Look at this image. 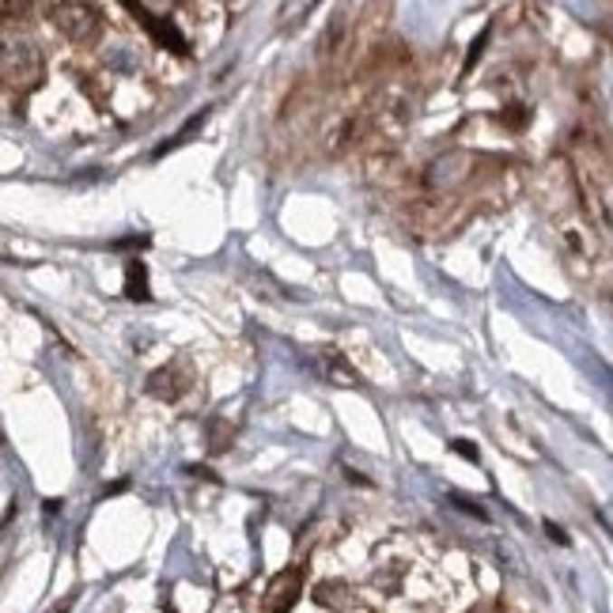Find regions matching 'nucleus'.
I'll return each mask as SVG.
<instances>
[{
    "mask_svg": "<svg viewBox=\"0 0 613 613\" xmlns=\"http://www.w3.org/2000/svg\"><path fill=\"white\" fill-rule=\"evenodd\" d=\"M129 8H133V12L140 15V19H144V27L152 31V34H156V38L163 42L167 50H175V53H186V38H182V34L175 31V24H167V19H156V15H148V8H137V5H129Z\"/></svg>",
    "mask_w": 613,
    "mask_h": 613,
    "instance_id": "1",
    "label": "nucleus"
},
{
    "mask_svg": "<svg viewBox=\"0 0 613 613\" xmlns=\"http://www.w3.org/2000/svg\"><path fill=\"white\" fill-rule=\"evenodd\" d=\"M125 292H129V300H148V273H144L140 258L125 265Z\"/></svg>",
    "mask_w": 613,
    "mask_h": 613,
    "instance_id": "2",
    "label": "nucleus"
},
{
    "mask_svg": "<svg viewBox=\"0 0 613 613\" xmlns=\"http://www.w3.org/2000/svg\"><path fill=\"white\" fill-rule=\"evenodd\" d=\"M455 451H458L462 458H474V462H477V447H474L470 439H455Z\"/></svg>",
    "mask_w": 613,
    "mask_h": 613,
    "instance_id": "3",
    "label": "nucleus"
},
{
    "mask_svg": "<svg viewBox=\"0 0 613 613\" xmlns=\"http://www.w3.org/2000/svg\"><path fill=\"white\" fill-rule=\"evenodd\" d=\"M507 125H512V129H522V125H526L522 107H512V114H507Z\"/></svg>",
    "mask_w": 613,
    "mask_h": 613,
    "instance_id": "4",
    "label": "nucleus"
},
{
    "mask_svg": "<svg viewBox=\"0 0 613 613\" xmlns=\"http://www.w3.org/2000/svg\"><path fill=\"white\" fill-rule=\"evenodd\" d=\"M545 531H549V538H553V541H560V545H568V534L560 531V526H557V522H545Z\"/></svg>",
    "mask_w": 613,
    "mask_h": 613,
    "instance_id": "5",
    "label": "nucleus"
}]
</instances>
